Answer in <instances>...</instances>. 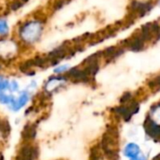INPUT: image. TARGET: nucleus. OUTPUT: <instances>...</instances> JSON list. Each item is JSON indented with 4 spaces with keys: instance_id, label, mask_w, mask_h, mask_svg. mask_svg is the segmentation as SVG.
Here are the masks:
<instances>
[{
    "instance_id": "1",
    "label": "nucleus",
    "mask_w": 160,
    "mask_h": 160,
    "mask_svg": "<svg viewBox=\"0 0 160 160\" xmlns=\"http://www.w3.org/2000/svg\"><path fill=\"white\" fill-rule=\"evenodd\" d=\"M44 24L45 19L36 16L21 22L17 29L18 38L22 42L21 46L30 47L38 43L41 39V36L44 32Z\"/></svg>"
},
{
    "instance_id": "20",
    "label": "nucleus",
    "mask_w": 160,
    "mask_h": 160,
    "mask_svg": "<svg viewBox=\"0 0 160 160\" xmlns=\"http://www.w3.org/2000/svg\"><path fill=\"white\" fill-rule=\"evenodd\" d=\"M69 68H69L68 65H62V66H59V67L55 68L53 69V72H54L55 74H57V75H61V74L67 72Z\"/></svg>"
},
{
    "instance_id": "7",
    "label": "nucleus",
    "mask_w": 160,
    "mask_h": 160,
    "mask_svg": "<svg viewBox=\"0 0 160 160\" xmlns=\"http://www.w3.org/2000/svg\"><path fill=\"white\" fill-rule=\"evenodd\" d=\"M144 40L141 38V36L138 34L137 36H133L131 38H128V39L124 40L122 44H124L125 47H128L129 50L133 52H140L144 48Z\"/></svg>"
},
{
    "instance_id": "14",
    "label": "nucleus",
    "mask_w": 160,
    "mask_h": 160,
    "mask_svg": "<svg viewBox=\"0 0 160 160\" xmlns=\"http://www.w3.org/2000/svg\"><path fill=\"white\" fill-rule=\"evenodd\" d=\"M8 22L5 19L0 18V37H6L8 34Z\"/></svg>"
},
{
    "instance_id": "26",
    "label": "nucleus",
    "mask_w": 160,
    "mask_h": 160,
    "mask_svg": "<svg viewBox=\"0 0 160 160\" xmlns=\"http://www.w3.org/2000/svg\"><path fill=\"white\" fill-rule=\"evenodd\" d=\"M22 2H23L24 4H25V3H26V2H28L29 0H22Z\"/></svg>"
},
{
    "instance_id": "19",
    "label": "nucleus",
    "mask_w": 160,
    "mask_h": 160,
    "mask_svg": "<svg viewBox=\"0 0 160 160\" xmlns=\"http://www.w3.org/2000/svg\"><path fill=\"white\" fill-rule=\"evenodd\" d=\"M152 113H153V116H152L153 119H152V120H153L155 123H157L158 125H160V106L155 108V109L153 110Z\"/></svg>"
},
{
    "instance_id": "3",
    "label": "nucleus",
    "mask_w": 160,
    "mask_h": 160,
    "mask_svg": "<svg viewBox=\"0 0 160 160\" xmlns=\"http://www.w3.org/2000/svg\"><path fill=\"white\" fill-rule=\"evenodd\" d=\"M67 81L68 77L66 75H54L50 77L43 85V91L45 95L51 96L54 91L59 89Z\"/></svg>"
},
{
    "instance_id": "15",
    "label": "nucleus",
    "mask_w": 160,
    "mask_h": 160,
    "mask_svg": "<svg viewBox=\"0 0 160 160\" xmlns=\"http://www.w3.org/2000/svg\"><path fill=\"white\" fill-rule=\"evenodd\" d=\"M9 80L5 78L3 75H0V93L6 92L9 89Z\"/></svg>"
},
{
    "instance_id": "6",
    "label": "nucleus",
    "mask_w": 160,
    "mask_h": 160,
    "mask_svg": "<svg viewBox=\"0 0 160 160\" xmlns=\"http://www.w3.org/2000/svg\"><path fill=\"white\" fill-rule=\"evenodd\" d=\"M152 8H153V4L151 2H141L138 0H133L129 6L130 12L137 17L144 16Z\"/></svg>"
},
{
    "instance_id": "23",
    "label": "nucleus",
    "mask_w": 160,
    "mask_h": 160,
    "mask_svg": "<svg viewBox=\"0 0 160 160\" xmlns=\"http://www.w3.org/2000/svg\"><path fill=\"white\" fill-rule=\"evenodd\" d=\"M130 98H131V94H130V93H127V94H125V95L123 96V98H122V102H128V101L130 100Z\"/></svg>"
},
{
    "instance_id": "18",
    "label": "nucleus",
    "mask_w": 160,
    "mask_h": 160,
    "mask_svg": "<svg viewBox=\"0 0 160 160\" xmlns=\"http://www.w3.org/2000/svg\"><path fill=\"white\" fill-rule=\"evenodd\" d=\"M20 90V84L16 80H11L9 82V89L8 91L10 93H17Z\"/></svg>"
},
{
    "instance_id": "21",
    "label": "nucleus",
    "mask_w": 160,
    "mask_h": 160,
    "mask_svg": "<svg viewBox=\"0 0 160 160\" xmlns=\"http://www.w3.org/2000/svg\"><path fill=\"white\" fill-rule=\"evenodd\" d=\"M149 86L151 87V88H154V89H156V88H159L160 87V75L159 76H158V77H156V78H154L150 82H149Z\"/></svg>"
},
{
    "instance_id": "10",
    "label": "nucleus",
    "mask_w": 160,
    "mask_h": 160,
    "mask_svg": "<svg viewBox=\"0 0 160 160\" xmlns=\"http://www.w3.org/2000/svg\"><path fill=\"white\" fill-rule=\"evenodd\" d=\"M37 135V126L36 125H26L22 131V136L24 142H31L35 139Z\"/></svg>"
},
{
    "instance_id": "4",
    "label": "nucleus",
    "mask_w": 160,
    "mask_h": 160,
    "mask_svg": "<svg viewBox=\"0 0 160 160\" xmlns=\"http://www.w3.org/2000/svg\"><path fill=\"white\" fill-rule=\"evenodd\" d=\"M38 156V148L33 145L30 142H24L22 145H21L16 160H36Z\"/></svg>"
},
{
    "instance_id": "24",
    "label": "nucleus",
    "mask_w": 160,
    "mask_h": 160,
    "mask_svg": "<svg viewBox=\"0 0 160 160\" xmlns=\"http://www.w3.org/2000/svg\"><path fill=\"white\" fill-rule=\"evenodd\" d=\"M130 160H146V158H145V157H143V156H138L137 158H132V159Z\"/></svg>"
},
{
    "instance_id": "17",
    "label": "nucleus",
    "mask_w": 160,
    "mask_h": 160,
    "mask_svg": "<svg viewBox=\"0 0 160 160\" xmlns=\"http://www.w3.org/2000/svg\"><path fill=\"white\" fill-rule=\"evenodd\" d=\"M23 5H24V3L22 0H13L9 4V9L11 11H16V10L20 9Z\"/></svg>"
},
{
    "instance_id": "25",
    "label": "nucleus",
    "mask_w": 160,
    "mask_h": 160,
    "mask_svg": "<svg viewBox=\"0 0 160 160\" xmlns=\"http://www.w3.org/2000/svg\"><path fill=\"white\" fill-rule=\"evenodd\" d=\"M2 67H3V65H2V63H1V62H0V70H1V69H2V68H2Z\"/></svg>"
},
{
    "instance_id": "9",
    "label": "nucleus",
    "mask_w": 160,
    "mask_h": 160,
    "mask_svg": "<svg viewBox=\"0 0 160 160\" xmlns=\"http://www.w3.org/2000/svg\"><path fill=\"white\" fill-rule=\"evenodd\" d=\"M144 124H145L144 127L146 128V132L152 138H160V125H158L150 118H148Z\"/></svg>"
},
{
    "instance_id": "2",
    "label": "nucleus",
    "mask_w": 160,
    "mask_h": 160,
    "mask_svg": "<svg viewBox=\"0 0 160 160\" xmlns=\"http://www.w3.org/2000/svg\"><path fill=\"white\" fill-rule=\"evenodd\" d=\"M20 47L21 45L13 38L0 37V62L3 64L4 62L10 60V58L19 51Z\"/></svg>"
},
{
    "instance_id": "11",
    "label": "nucleus",
    "mask_w": 160,
    "mask_h": 160,
    "mask_svg": "<svg viewBox=\"0 0 160 160\" xmlns=\"http://www.w3.org/2000/svg\"><path fill=\"white\" fill-rule=\"evenodd\" d=\"M125 155H126V157L129 158L130 159L135 158L141 155V149L135 143H128L125 147Z\"/></svg>"
},
{
    "instance_id": "22",
    "label": "nucleus",
    "mask_w": 160,
    "mask_h": 160,
    "mask_svg": "<svg viewBox=\"0 0 160 160\" xmlns=\"http://www.w3.org/2000/svg\"><path fill=\"white\" fill-rule=\"evenodd\" d=\"M37 86H38V82H37V81H31L30 82V83L28 84V87H27V90H31V89H36L37 88Z\"/></svg>"
},
{
    "instance_id": "8",
    "label": "nucleus",
    "mask_w": 160,
    "mask_h": 160,
    "mask_svg": "<svg viewBox=\"0 0 160 160\" xmlns=\"http://www.w3.org/2000/svg\"><path fill=\"white\" fill-rule=\"evenodd\" d=\"M125 52L123 46H112V47H109L107 48L105 51L102 52V55L109 59V60H113L117 57H119L121 54H123Z\"/></svg>"
},
{
    "instance_id": "12",
    "label": "nucleus",
    "mask_w": 160,
    "mask_h": 160,
    "mask_svg": "<svg viewBox=\"0 0 160 160\" xmlns=\"http://www.w3.org/2000/svg\"><path fill=\"white\" fill-rule=\"evenodd\" d=\"M34 67H37L38 68H46L50 66L49 60L46 55H36L34 58H32Z\"/></svg>"
},
{
    "instance_id": "5",
    "label": "nucleus",
    "mask_w": 160,
    "mask_h": 160,
    "mask_svg": "<svg viewBox=\"0 0 160 160\" xmlns=\"http://www.w3.org/2000/svg\"><path fill=\"white\" fill-rule=\"evenodd\" d=\"M30 99H31V92L27 89H24L19 93V96L17 98L16 97L14 98L13 101L8 106V109L13 112H17L21 109H22L29 102Z\"/></svg>"
},
{
    "instance_id": "16",
    "label": "nucleus",
    "mask_w": 160,
    "mask_h": 160,
    "mask_svg": "<svg viewBox=\"0 0 160 160\" xmlns=\"http://www.w3.org/2000/svg\"><path fill=\"white\" fill-rule=\"evenodd\" d=\"M68 2V0H55L52 6V11H57V10L61 9Z\"/></svg>"
},
{
    "instance_id": "13",
    "label": "nucleus",
    "mask_w": 160,
    "mask_h": 160,
    "mask_svg": "<svg viewBox=\"0 0 160 160\" xmlns=\"http://www.w3.org/2000/svg\"><path fill=\"white\" fill-rule=\"evenodd\" d=\"M14 98H15V96H13L11 94H6L5 92L0 93V104L9 106L11 104V102L13 101Z\"/></svg>"
}]
</instances>
